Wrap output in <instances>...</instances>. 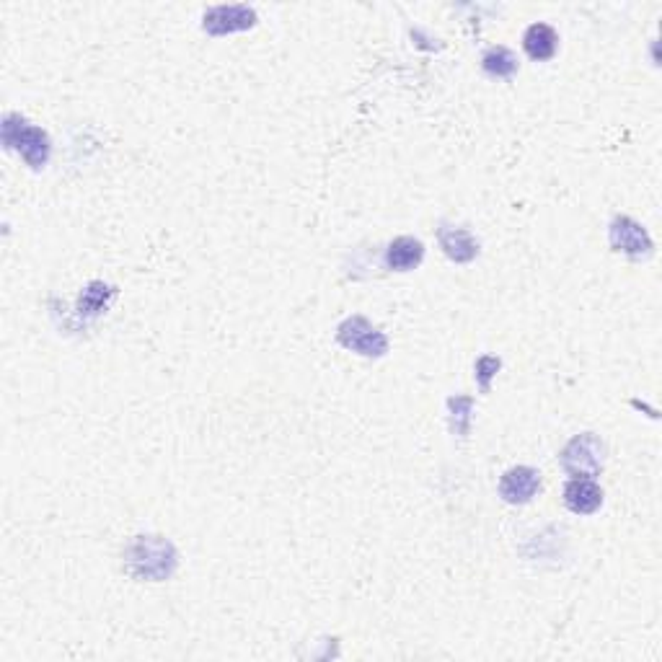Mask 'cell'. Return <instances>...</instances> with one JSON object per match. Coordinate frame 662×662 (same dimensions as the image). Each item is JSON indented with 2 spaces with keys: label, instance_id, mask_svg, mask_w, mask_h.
<instances>
[{
  "label": "cell",
  "instance_id": "15",
  "mask_svg": "<svg viewBox=\"0 0 662 662\" xmlns=\"http://www.w3.org/2000/svg\"><path fill=\"white\" fill-rule=\"evenodd\" d=\"M502 368V360L494 355H484L476 360V383H479L481 394H489V388H492V378L497 375V370Z\"/></svg>",
  "mask_w": 662,
  "mask_h": 662
},
{
  "label": "cell",
  "instance_id": "11",
  "mask_svg": "<svg viewBox=\"0 0 662 662\" xmlns=\"http://www.w3.org/2000/svg\"><path fill=\"white\" fill-rule=\"evenodd\" d=\"M559 47V34L554 32V26L549 24H533L525 29L523 34V50L525 55L536 60V63H546L556 55Z\"/></svg>",
  "mask_w": 662,
  "mask_h": 662
},
{
  "label": "cell",
  "instance_id": "6",
  "mask_svg": "<svg viewBox=\"0 0 662 662\" xmlns=\"http://www.w3.org/2000/svg\"><path fill=\"white\" fill-rule=\"evenodd\" d=\"M257 26V11L251 6H213L202 16V29L210 37L249 32Z\"/></svg>",
  "mask_w": 662,
  "mask_h": 662
},
{
  "label": "cell",
  "instance_id": "14",
  "mask_svg": "<svg viewBox=\"0 0 662 662\" xmlns=\"http://www.w3.org/2000/svg\"><path fill=\"white\" fill-rule=\"evenodd\" d=\"M450 409V430L466 438L471 430V414H474V399L471 396H453L448 399Z\"/></svg>",
  "mask_w": 662,
  "mask_h": 662
},
{
  "label": "cell",
  "instance_id": "2",
  "mask_svg": "<svg viewBox=\"0 0 662 662\" xmlns=\"http://www.w3.org/2000/svg\"><path fill=\"white\" fill-rule=\"evenodd\" d=\"M0 138H3V145H6L8 150L19 153L26 166H32L34 171L44 169L47 161H50V135H47L42 127L32 125V122L21 117V114H6V117H3Z\"/></svg>",
  "mask_w": 662,
  "mask_h": 662
},
{
  "label": "cell",
  "instance_id": "8",
  "mask_svg": "<svg viewBox=\"0 0 662 662\" xmlns=\"http://www.w3.org/2000/svg\"><path fill=\"white\" fill-rule=\"evenodd\" d=\"M438 241L445 257L456 264H469L479 257V241L469 228H458V225L443 223L438 228Z\"/></svg>",
  "mask_w": 662,
  "mask_h": 662
},
{
  "label": "cell",
  "instance_id": "5",
  "mask_svg": "<svg viewBox=\"0 0 662 662\" xmlns=\"http://www.w3.org/2000/svg\"><path fill=\"white\" fill-rule=\"evenodd\" d=\"M608 238H611V249L629 257L631 262H642V259L652 257L655 244H652L650 233L644 231L642 225L629 215H616L608 228Z\"/></svg>",
  "mask_w": 662,
  "mask_h": 662
},
{
  "label": "cell",
  "instance_id": "10",
  "mask_svg": "<svg viewBox=\"0 0 662 662\" xmlns=\"http://www.w3.org/2000/svg\"><path fill=\"white\" fill-rule=\"evenodd\" d=\"M425 259V244L414 236H399L388 244L383 264L391 272H412Z\"/></svg>",
  "mask_w": 662,
  "mask_h": 662
},
{
  "label": "cell",
  "instance_id": "7",
  "mask_svg": "<svg viewBox=\"0 0 662 662\" xmlns=\"http://www.w3.org/2000/svg\"><path fill=\"white\" fill-rule=\"evenodd\" d=\"M541 474L531 466H513L500 479V497L507 505H528L541 492Z\"/></svg>",
  "mask_w": 662,
  "mask_h": 662
},
{
  "label": "cell",
  "instance_id": "12",
  "mask_svg": "<svg viewBox=\"0 0 662 662\" xmlns=\"http://www.w3.org/2000/svg\"><path fill=\"white\" fill-rule=\"evenodd\" d=\"M117 290L112 285H104V282H91L81 295V303H78V313L86 316V319H96L101 313L107 311L109 303L114 300Z\"/></svg>",
  "mask_w": 662,
  "mask_h": 662
},
{
  "label": "cell",
  "instance_id": "3",
  "mask_svg": "<svg viewBox=\"0 0 662 662\" xmlns=\"http://www.w3.org/2000/svg\"><path fill=\"white\" fill-rule=\"evenodd\" d=\"M559 463L572 479H595L606 463V443L595 432H582L564 445Z\"/></svg>",
  "mask_w": 662,
  "mask_h": 662
},
{
  "label": "cell",
  "instance_id": "1",
  "mask_svg": "<svg viewBox=\"0 0 662 662\" xmlns=\"http://www.w3.org/2000/svg\"><path fill=\"white\" fill-rule=\"evenodd\" d=\"M179 567V554L169 538L135 536L125 549V572L132 580L163 582Z\"/></svg>",
  "mask_w": 662,
  "mask_h": 662
},
{
  "label": "cell",
  "instance_id": "13",
  "mask_svg": "<svg viewBox=\"0 0 662 662\" xmlns=\"http://www.w3.org/2000/svg\"><path fill=\"white\" fill-rule=\"evenodd\" d=\"M481 68L484 73H489L492 78H513L518 73V57L507 47H492L489 52H484L481 57Z\"/></svg>",
  "mask_w": 662,
  "mask_h": 662
},
{
  "label": "cell",
  "instance_id": "9",
  "mask_svg": "<svg viewBox=\"0 0 662 662\" xmlns=\"http://www.w3.org/2000/svg\"><path fill=\"white\" fill-rule=\"evenodd\" d=\"M564 505L575 515H593L603 507V489L595 479H569L564 487Z\"/></svg>",
  "mask_w": 662,
  "mask_h": 662
},
{
  "label": "cell",
  "instance_id": "4",
  "mask_svg": "<svg viewBox=\"0 0 662 662\" xmlns=\"http://www.w3.org/2000/svg\"><path fill=\"white\" fill-rule=\"evenodd\" d=\"M337 342L344 350L357 352V355L378 360L388 352V337L386 331L370 324L365 316H350L337 326Z\"/></svg>",
  "mask_w": 662,
  "mask_h": 662
}]
</instances>
